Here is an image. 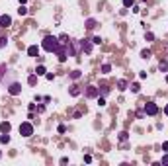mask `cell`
<instances>
[{"label": "cell", "instance_id": "29", "mask_svg": "<svg viewBox=\"0 0 168 166\" xmlns=\"http://www.w3.org/2000/svg\"><path fill=\"white\" fill-rule=\"evenodd\" d=\"M92 43H94V45H100V43H102V37H100V35H94V37H92Z\"/></svg>", "mask_w": 168, "mask_h": 166}, {"label": "cell", "instance_id": "17", "mask_svg": "<svg viewBox=\"0 0 168 166\" xmlns=\"http://www.w3.org/2000/svg\"><path fill=\"white\" fill-rule=\"evenodd\" d=\"M98 94H100V96H108V94H110V88H108V86H100V88H98Z\"/></svg>", "mask_w": 168, "mask_h": 166}, {"label": "cell", "instance_id": "37", "mask_svg": "<svg viewBox=\"0 0 168 166\" xmlns=\"http://www.w3.org/2000/svg\"><path fill=\"white\" fill-rule=\"evenodd\" d=\"M0 158H2V153H0Z\"/></svg>", "mask_w": 168, "mask_h": 166}, {"label": "cell", "instance_id": "6", "mask_svg": "<svg viewBox=\"0 0 168 166\" xmlns=\"http://www.w3.org/2000/svg\"><path fill=\"white\" fill-rule=\"evenodd\" d=\"M80 49H82L86 55H90V53L94 51V43H92V39H82V41H80Z\"/></svg>", "mask_w": 168, "mask_h": 166}, {"label": "cell", "instance_id": "25", "mask_svg": "<svg viewBox=\"0 0 168 166\" xmlns=\"http://www.w3.org/2000/svg\"><path fill=\"white\" fill-rule=\"evenodd\" d=\"M18 14H20V16H26V14H27V8L24 6V4H20V8H18Z\"/></svg>", "mask_w": 168, "mask_h": 166}, {"label": "cell", "instance_id": "24", "mask_svg": "<svg viewBox=\"0 0 168 166\" xmlns=\"http://www.w3.org/2000/svg\"><path fill=\"white\" fill-rule=\"evenodd\" d=\"M135 6V0H123V8H133Z\"/></svg>", "mask_w": 168, "mask_h": 166}, {"label": "cell", "instance_id": "27", "mask_svg": "<svg viewBox=\"0 0 168 166\" xmlns=\"http://www.w3.org/2000/svg\"><path fill=\"white\" fill-rule=\"evenodd\" d=\"M145 39H147V41H155V33L147 32V33H145Z\"/></svg>", "mask_w": 168, "mask_h": 166}, {"label": "cell", "instance_id": "33", "mask_svg": "<svg viewBox=\"0 0 168 166\" xmlns=\"http://www.w3.org/2000/svg\"><path fill=\"white\" fill-rule=\"evenodd\" d=\"M45 78H47V80H53V78H55V74H51V72H47V74H45Z\"/></svg>", "mask_w": 168, "mask_h": 166}, {"label": "cell", "instance_id": "20", "mask_svg": "<svg viewBox=\"0 0 168 166\" xmlns=\"http://www.w3.org/2000/svg\"><path fill=\"white\" fill-rule=\"evenodd\" d=\"M153 57V51H150V49H143L141 51V59H150Z\"/></svg>", "mask_w": 168, "mask_h": 166}, {"label": "cell", "instance_id": "26", "mask_svg": "<svg viewBox=\"0 0 168 166\" xmlns=\"http://www.w3.org/2000/svg\"><path fill=\"white\" fill-rule=\"evenodd\" d=\"M69 92H71V96H80V90H78L76 86H72V88L69 90Z\"/></svg>", "mask_w": 168, "mask_h": 166}, {"label": "cell", "instance_id": "14", "mask_svg": "<svg viewBox=\"0 0 168 166\" xmlns=\"http://www.w3.org/2000/svg\"><path fill=\"white\" fill-rule=\"evenodd\" d=\"M35 74H37V76H45V74H47V69L43 67V64H37V69H35Z\"/></svg>", "mask_w": 168, "mask_h": 166}, {"label": "cell", "instance_id": "2", "mask_svg": "<svg viewBox=\"0 0 168 166\" xmlns=\"http://www.w3.org/2000/svg\"><path fill=\"white\" fill-rule=\"evenodd\" d=\"M6 90H8L10 96H20V94H22V84L16 82V80H12V82L6 86Z\"/></svg>", "mask_w": 168, "mask_h": 166}, {"label": "cell", "instance_id": "15", "mask_svg": "<svg viewBox=\"0 0 168 166\" xmlns=\"http://www.w3.org/2000/svg\"><path fill=\"white\" fill-rule=\"evenodd\" d=\"M158 69H160V72H168V61L166 59H162L160 63H158Z\"/></svg>", "mask_w": 168, "mask_h": 166}, {"label": "cell", "instance_id": "11", "mask_svg": "<svg viewBox=\"0 0 168 166\" xmlns=\"http://www.w3.org/2000/svg\"><path fill=\"white\" fill-rule=\"evenodd\" d=\"M127 88H129V82H127L125 78H121V80H117V90H119V92H125Z\"/></svg>", "mask_w": 168, "mask_h": 166}, {"label": "cell", "instance_id": "23", "mask_svg": "<svg viewBox=\"0 0 168 166\" xmlns=\"http://www.w3.org/2000/svg\"><path fill=\"white\" fill-rule=\"evenodd\" d=\"M6 45H8V37L6 35H0V49H4Z\"/></svg>", "mask_w": 168, "mask_h": 166}, {"label": "cell", "instance_id": "28", "mask_svg": "<svg viewBox=\"0 0 168 166\" xmlns=\"http://www.w3.org/2000/svg\"><path fill=\"white\" fill-rule=\"evenodd\" d=\"M127 139H129V135L125 133V131H121V133H119V141H121V143H125Z\"/></svg>", "mask_w": 168, "mask_h": 166}, {"label": "cell", "instance_id": "9", "mask_svg": "<svg viewBox=\"0 0 168 166\" xmlns=\"http://www.w3.org/2000/svg\"><path fill=\"white\" fill-rule=\"evenodd\" d=\"M10 26H12V18L8 14H2L0 16V27H10Z\"/></svg>", "mask_w": 168, "mask_h": 166}, {"label": "cell", "instance_id": "16", "mask_svg": "<svg viewBox=\"0 0 168 166\" xmlns=\"http://www.w3.org/2000/svg\"><path fill=\"white\" fill-rule=\"evenodd\" d=\"M100 70H102V74H110V72H111V64L110 63H104Z\"/></svg>", "mask_w": 168, "mask_h": 166}, {"label": "cell", "instance_id": "1", "mask_svg": "<svg viewBox=\"0 0 168 166\" xmlns=\"http://www.w3.org/2000/svg\"><path fill=\"white\" fill-rule=\"evenodd\" d=\"M59 45H61L59 37H55V35H45V37H43V41H41V49H43V51H47V53H55Z\"/></svg>", "mask_w": 168, "mask_h": 166}, {"label": "cell", "instance_id": "4", "mask_svg": "<svg viewBox=\"0 0 168 166\" xmlns=\"http://www.w3.org/2000/svg\"><path fill=\"white\" fill-rule=\"evenodd\" d=\"M55 53H57V57H59V63H65L66 57H69V49H66V45H59Z\"/></svg>", "mask_w": 168, "mask_h": 166}, {"label": "cell", "instance_id": "7", "mask_svg": "<svg viewBox=\"0 0 168 166\" xmlns=\"http://www.w3.org/2000/svg\"><path fill=\"white\" fill-rule=\"evenodd\" d=\"M100 94H98V86H86V90H84V98H88V100H94V98H98Z\"/></svg>", "mask_w": 168, "mask_h": 166}, {"label": "cell", "instance_id": "38", "mask_svg": "<svg viewBox=\"0 0 168 166\" xmlns=\"http://www.w3.org/2000/svg\"><path fill=\"white\" fill-rule=\"evenodd\" d=\"M166 82H168V76H166Z\"/></svg>", "mask_w": 168, "mask_h": 166}, {"label": "cell", "instance_id": "18", "mask_svg": "<svg viewBox=\"0 0 168 166\" xmlns=\"http://www.w3.org/2000/svg\"><path fill=\"white\" fill-rule=\"evenodd\" d=\"M129 88H131V92H133V94H139V92H141V84H139V82H133Z\"/></svg>", "mask_w": 168, "mask_h": 166}, {"label": "cell", "instance_id": "30", "mask_svg": "<svg viewBox=\"0 0 168 166\" xmlns=\"http://www.w3.org/2000/svg\"><path fill=\"white\" fill-rule=\"evenodd\" d=\"M98 106H100V108L106 106V98H104V96H98Z\"/></svg>", "mask_w": 168, "mask_h": 166}, {"label": "cell", "instance_id": "31", "mask_svg": "<svg viewBox=\"0 0 168 166\" xmlns=\"http://www.w3.org/2000/svg\"><path fill=\"white\" fill-rule=\"evenodd\" d=\"M59 133H65V131H66V127H65V125H63V123H61V125H59Z\"/></svg>", "mask_w": 168, "mask_h": 166}, {"label": "cell", "instance_id": "36", "mask_svg": "<svg viewBox=\"0 0 168 166\" xmlns=\"http://www.w3.org/2000/svg\"><path fill=\"white\" fill-rule=\"evenodd\" d=\"M164 113H166V115H168V106H166V108H164Z\"/></svg>", "mask_w": 168, "mask_h": 166}, {"label": "cell", "instance_id": "22", "mask_svg": "<svg viewBox=\"0 0 168 166\" xmlns=\"http://www.w3.org/2000/svg\"><path fill=\"white\" fill-rule=\"evenodd\" d=\"M27 84H29V86H35V84H37V74H29V78H27Z\"/></svg>", "mask_w": 168, "mask_h": 166}, {"label": "cell", "instance_id": "3", "mask_svg": "<svg viewBox=\"0 0 168 166\" xmlns=\"http://www.w3.org/2000/svg\"><path fill=\"white\" fill-rule=\"evenodd\" d=\"M20 135H22V137H32L33 135V125L29 121H22V125H20Z\"/></svg>", "mask_w": 168, "mask_h": 166}, {"label": "cell", "instance_id": "5", "mask_svg": "<svg viewBox=\"0 0 168 166\" xmlns=\"http://www.w3.org/2000/svg\"><path fill=\"white\" fill-rule=\"evenodd\" d=\"M147 115H150V117H155L156 113H158V106H156L155 102H149V104H145V109H143Z\"/></svg>", "mask_w": 168, "mask_h": 166}, {"label": "cell", "instance_id": "8", "mask_svg": "<svg viewBox=\"0 0 168 166\" xmlns=\"http://www.w3.org/2000/svg\"><path fill=\"white\" fill-rule=\"evenodd\" d=\"M8 74H10V69H8V64H6V63H0V82H4Z\"/></svg>", "mask_w": 168, "mask_h": 166}, {"label": "cell", "instance_id": "34", "mask_svg": "<svg viewBox=\"0 0 168 166\" xmlns=\"http://www.w3.org/2000/svg\"><path fill=\"white\" fill-rule=\"evenodd\" d=\"M162 148H164V151H166V153H168V141H166V143H164V145H162Z\"/></svg>", "mask_w": 168, "mask_h": 166}, {"label": "cell", "instance_id": "32", "mask_svg": "<svg viewBox=\"0 0 168 166\" xmlns=\"http://www.w3.org/2000/svg\"><path fill=\"white\" fill-rule=\"evenodd\" d=\"M162 164H166V166H168V153L162 156Z\"/></svg>", "mask_w": 168, "mask_h": 166}, {"label": "cell", "instance_id": "10", "mask_svg": "<svg viewBox=\"0 0 168 166\" xmlns=\"http://www.w3.org/2000/svg\"><path fill=\"white\" fill-rule=\"evenodd\" d=\"M27 55L37 59L39 57V47H37V45H29V47H27Z\"/></svg>", "mask_w": 168, "mask_h": 166}, {"label": "cell", "instance_id": "35", "mask_svg": "<svg viewBox=\"0 0 168 166\" xmlns=\"http://www.w3.org/2000/svg\"><path fill=\"white\" fill-rule=\"evenodd\" d=\"M18 2H20V4H26V2H27V0H18Z\"/></svg>", "mask_w": 168, "mask_h": 166}, {"label": "cell", "instance_id": "19", "mask_svg": "<svg viewBox=\"0 0 168 166\" xmlns=\"http://www.w3.org/2000/svg\"><path fill=\"white\" fill-rule=\"evenodd\" d=\"M0 143H2V145H8V143H10V133H2L0 135Z\"/></svg>", "mask_w": 168, "mask_h": 166}, {"label": "cell", "instance_id": "21", "mask_svg": "<svg viewBox=\"0 0 168 166\" xmlns=\"http://www.w3.org/2000/svg\"><path fill=\"white\" fill-rule=\"evenodd\" d=\"M69 76H71V80H78V78L82 76V72H80V70H72Z\"/></svg>", "mask_w": 168, "mask_h": 166}, {"label": "cell", "instance_id": "13", "mask_svg": "<svg viewBox=\"0 0 168 166\" xmlns=\"http://www.w3.org/2000/svg\"><path fill=\"white\" fill-rule=\"evenodd\" d=\"M10 129H12L10 121H2L0 123V133H10Z\"/></svg>", "mask_w": 168, "mask_h": 166}, {"label": "cell", "instance_id": "12", "mask_svg": "<svg viewBox=\"0 0 168 166\" xmlns=\"http://www.w3.org/2000/svg\"><path fill=\"white\" fill-rule=\"evenodd\" d=\"M84 26H86V29H90V32H92V29H94V27L98 26V22H96L94 18H88L86 22H84Z\"/></svg>", "mask_w": 168, "mask_h": 166}]
</instances>
